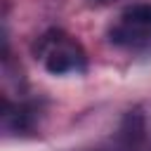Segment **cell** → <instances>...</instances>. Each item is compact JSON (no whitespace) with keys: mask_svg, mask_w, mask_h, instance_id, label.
Masks as SVG:
<instances>
[{"mask_svg":"<svg viewBox=\"0 0 151 151\" xmlns=\"http://www.w3.org/2000/svg\"><path fill=\"white\" fill-rule=\"evenodd\" d=\"M38 54L45 64V68L54 76H66V73H80L85 68V54L83 50L61 33H52L40 40Z\"/></svg>","mask_w":151,"mask_h":151,"instance_id":"1","label":"cell"},{"mask_svg":"<svg viewBox=\"0 0 151 151\" xmlns=\"http://www.w3.org/2000/svg\"><path fill=\"white\" fill-rule=\"evenodd\" d=\"M111 40L118 45H142L151 40V5L139 2L127 7L111 28Z\"/></svg>","mask_w":151,"mask_h":151,"instance_id":"2","label":"cell"},{"mask_svg":"<svg viewBox=\"0 0 151 151\" xmlns=\"http://www.w3.org/2000/svg\"><path fill=\"white\" fill-rule=\"evenodd\" d=\"M94 2H113V0H94Z\"/></svg>","mask_w":151,"mask_h":151,"instance_id":"3","label":"cell"}]
</instances>
